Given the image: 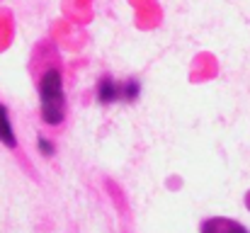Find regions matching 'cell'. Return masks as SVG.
Returning <instances> with one entry per match:
<instances>
[{
  "mask_svg": "<svg viewBox=\"0 0 250 233\" xmlns=\"http://www.w3.org/2000/svg\"><path fill=\"white\" fill-rule=\"evenodd\" d=\"M39 102H42V119L51 127H59L66 114V100L61 87V71L46 68L39 78Z\"/></svg>",
  "mask_w": 250,
  "mask_h": 233,
  "instance_id": "cell-1",
  "label": "cell"
},
{
  "mask_svg": "<svg viewBox=\"0 0 250 233\" xmlns=\"http://www.w3.org/2000/svg\"><path fill=\"white\" fill-rule=\"evenodd\" d=\"M202 233H248L238 221L231 219H209L202 224Z\"/></svg>",
  "mask_w": 250,
  "mask_h": 233,
  "instance_id": "cell-2",
  "label": "cell"
},
{
  "mask_svg": "<svg viewBox=\"0 0 250 233\" xmlns=\"http://www.w3.org/2000/svg\"><path fill=\"white\" fill-rule=\"evenodd\" d=\"M114 100H122V87H119L112 78H102V80L97 83V102L112 105Z\"/></svg>",
  "mask_w": 250,
  "mask_h": 233,
  "instance_id": "cell-3",
  "label": "cell"
},
{
  "mask_svg": "<svg viewBox=\"0 0 250 233\" xmlns=\"http://www.w3.org/2000/svg\"><path fill=\"white\" fill-rule=\"evenodd\" d=\"M0 144H5L7 148H15L17 146V139H15V131H12L10 114H7V107L5 105H0Z\"/></svg>",
  "mask_w": 250,
  "mask_h": 233,
  "instance_id": "cell-4",
  "label": "cell"
},
{
  "mask_svg": "<svg viewBox=\"0 0 250 233\" xmlns=\"http://www.w3.org/2000/svg\"><path fill=\"white\" fill-rule=\"evenodd\" d=\"M119 87H122V100H129V102H131V100L139 97V83H136V80H126V83H122Z\"/></svg>",
  "mask_w": 250,
  "mask_h": 233,
  "instance_id": "cell-5",
  "label": "cell"
},
{
  "mask_svg": "<svg viewBox=\"0 0 250 233\" xmlns=\"http://www.w3.org/2000/svg\"><path fill=\"white\" fill-rule=\"evenodd\" d=\"M37 148L44 155H54V146H51V141H46V139H39V141H37Z\"/></svg>",
  "mask_w": 250,
  "mask_h": 233,
  "instance_id": "cell-6",
  "label": "cell"
}]
</instances>
